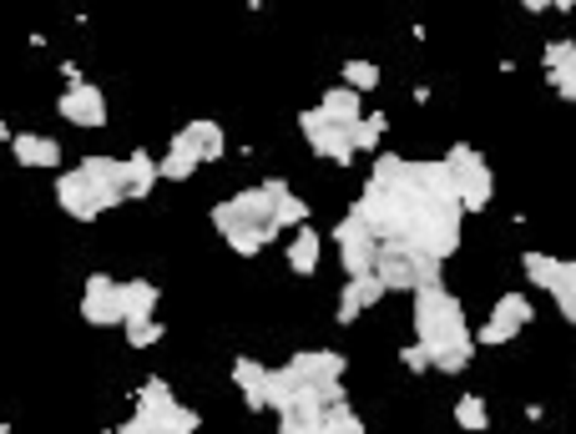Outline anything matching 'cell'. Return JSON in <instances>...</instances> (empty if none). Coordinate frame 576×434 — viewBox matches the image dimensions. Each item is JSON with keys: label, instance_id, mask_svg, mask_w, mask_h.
<instances>
[{"label": "cell", "instance_id": "obj_1", "mask_svg": "<svg viewBox=\"0 0 576 434\" xmlns=\"http://www.w3.org/2000/svg\"><path fill=\"white\" fill-rule=\"evenodd\" d=\"M355 217H364V228L380 243H410L430 258H456L460 247V213L445 162H410L399 152H374L370 182L349 207Z\"/></svg>", "mask_w": 576, "mask_h": 434}, {"label": "cell", "instance_id": "obj_2", "mask_svg": "<svg viewBox=\"0 0 576 434\" xmlns=\"http://www.w3.org/2000/svg\"><path fill=\"white\" fill-rule=\"evenodd\" d=\"M414 339L425 344V359L435 374H465L475 359V333L465 323V308L445 283H425L414 289V308H410Z\"/></svg>", "mask_w": 576, "mask_h": 434}, {"label": "cell", "instance_id": "obj_3", "mask_svg": "<svg viewBox=\"0 0 576 434\" xmlns=\"http://www.w3.org/2000/svg\"><path fill=\"white\" fill-rule=\"evenodd\" d=\"M117 430L121 434H192V430H203V414L178 405V394L167 390V379L152 374L137 390V414L127 424H117Z\"/></svg>", "mask_w": 576, "mask_h": 434}, {"label": "cell", "instance_id": "obj_4", "mask_svg": "<svg viewBox=\"0 0 576 434\" xmlns=\"http://www.w3.org/2000/svg\"><path fill=\"white\" fill-rule=\"evenodd\" d=\"M440 162H445V177H450V192H456L460 213H486L490 197H496V173H490V162L481 157L471 142H456Z\"/></svg>", "mask_w": 576, "mask_h": 434}, {"label": "cell", "instance_id": "obj_5", "mask_svg": "<svg viewBox=\"0 0 576 434\" xmlns=\"http://www.w3.org/2000/svg\"><path fill=\"white\" fill-rule=\"evenodd\" d=\"M374 278L384 283V293H414L425 283H440V258H430V253H420L410 243H380Z\"/></svg>", "mask_w": 576, "mask_h": 434}, {"label": "cell", "instance_id": "obj_6", "mask_svg": "<svg viewBox=\"0 0 576 434\" xmlns=\"http://www.w3.org/2000/svg\"><path fill=\"white\" fill-rule=\"evenodd\" d=\"M283 177H264L258 188L233 192L228 203H213V228H228V222H248L273 243L279 238V222H273V192H279Z\"/></svg>", "mask_w": 576, "mask_h": 434}, {"label": "cell", "instance_id": "obj_7", "mask_svg": "<svg viewBox=\"0 0 576 434\" xmlns=\"http://www.w3.org/2000/svg\"><path fill=\"white\" fill-rule=\"evenodd\" d=\"M298 131H304V142H309L313 157L340 162V167H349V162L359 157L355 146H349V127L329 122V116L319 112V106H304V112H298Z\"/></svg>", "mask_w": 576, "mask_h": 434}, {"label": "cell", "instance_id": "obj_8", "mask_svg": "<svg viewBox=\"0 0 576 434\" xmlns=\"http://www.w3.org/2000/svg\"><path fill=\"white\" fill-rule=\"evenodd\" d=\"M532 319H536V308H532V298H526V293H501V298H496V308H490V319L481 323V333H475V344L505 348Z\"/></svg>", "mask_w": 576, "mask_h": 434}, {"label": "cell", "instance_id": "obj_9", "mask_svg": "<svg viewBox=\"0 0 576 434\" xmlns=\"http://www.w3.org/2000/svg\"><path fill=\"white\" fill-rule=\"evenodd\" d=\"M334 243H340V263H344V278L355 273H374V253H380V238L364 228V217L344 213L340 228H334Z\"/></svg>", "mask_w": 576, "mask_h": 434}, {"label": "cell", "instance_id": "obj_10", "mask_svg": "<svg viewBox=\"0 0 576 434\" xmlns=\"http://www.w3.org/2000/svg\"><path fill=\"white\" fill-rule=\"evenodd\" d=\"M56 112H61V122H72L81 131L106 127V97H102V87H91L87 76L66 81V91L56 97Z\"/></svg>", "mask_w": 576, "mask_h": 434}, {"label": "cell", "instance_id": "obj_11", "mask_svg": "<svg viewBox=\"0 0 576 434\" xmlns=\"http://www.w3.org/2000/svg\"><path fill=\"white\" fill-rule=\"evenodd\" d=\"M56 207L72 217V222H97V217L106 213L102 192H97V182H91L81 167H66V173L56 177Z\"/></svg>", "mask_w": 576, "mask_h": 434}, {"label": "cell", "instance_id": "obj_12", "mask_svg": "<svg viewBox=\"0 0 576 434\" xmlns=\"http://www.w3.org/2000/svg\"><path fill=\"white\" fill-rule=\"evenodd\" d=\"M121 278L112 273H91L87 283H81V323H91V329H117L121 323Z\"/></svg>", "mask_w": 576, "mask_h": 434}, {"label": "cell", "instance_id": "obj_13", "mask_svg": "<svg viewBox=\"0 0 576 434\" xmlns=\"http://www.w3.org/2000/svg\"><path fill=\"white\" fill-rule=\"evenodd\" d=\"M273 414H279L283 434H319V424H324V394H319V384H304V390H298L289 405L273 409Z\"/></svg>", "mask_w": 576, "mask_h": 434}, {"label": "cell", "instance_id": "obj_14", "mask_svg": "<svg viewBox=\"0 0 576 434\" xmlns=\"http://www.w3.org/2000/svg\"><path fill=\"white\" fill-rule=\"evenodd\" d=\"M76 167H81V173L97 182V192H102L106 213L127 203V162H121V157H97V152H91V157H81Z\"/></svg>", "mask_w": 576, "mask_h": 434}, {"label": "cell", "instance_id": "obj_15", "mask_svg": "<svg viewBox=\"0 0 576 434\" xmlns=\"http://www.w3.org/2000/svg\"><path fill=\"white\" fill-rule=\"evenodd\" d=\"M11 157L21 167H36V173H56L61 167V142L46 137V131H11Z\"/></svg>", "mask_w": 576, "mask_h": 434}, {"label": "cell", "instance_id": "obj_16", "mask_svg": "<svg viewBox=\"0 0 576 434\" xmlns=\"http://www.w3.org/2000/svg\"><path fill=\"white\" fill-rule=\"evenodd\" d=\"M541 72H547V81L556 87L562 102H576V41H551L541 51Z\"/></svg>", "mask_w": 576, "mask_h": 434}, {"label": "cell", "instance_id": "obj_17", "mask_svg": "<svg viewBox=\"0 0 576 434\" xmlns=\"http://www.w3.org/2000/svg\"><path fill=\"white\" fill-rule=\"evenodd\" d=\"M289 369H294L304 384H334V379H344V354H334V348H298L294 359H289Z\"/></svg>", "mask_w": 576, "mask_h": 434}, {"label": "cell", "instance_id": "obj_18", "mask_svg": "<svg viewBox=\"0 0 576 434\" xmlns=\"http://www.w3.org/2000/svg\"><path fill=\"white\" fill-rule=\"evenodd\" d=\"M384 298V283L374 273H355V278H344V289H340V308H334V319L340 323H355L364 308H374Z\"/></svg>", "mask_w": 576, "mask_h": 434}, {"label": "cell", "instance_id": "obj_19", "mask_svg": "<svg viewBox=\"0 0 576 434\" xmlns=\"http://www.w3.org/2000/svg\"><path fill=\"white\" fill-rule=\"evenodd\" d=\"M197 167H203V157H197V146L188 142V131H172L167 152L157 157V177H163V182H188Z\"/></svg>", "mask_w": 576, "mask_h": 434}, {"label": "cell", "instance_id": "obj_20", "mask_svg": "<svg viewBox=\"0 0 576 434\" xmlns=\"http://www.w3.org/2000/svg\"><path fill=\"white\" fill-rule=\"evenodd\" d=\"M319 258H324V238H319V228L298 222L294 238H289V268H294L298 278H313L319 273Z\"/></svg>", "mask_w": 576, "mask_h": 434}, {"label": "cell", "instance_id": "obj_21", "mask_svg": "<svg viewBox=\"0 0 576 434\" xmlns=\"http://www.w3.org/2000/svg\"><path fill=\"white\" fill-rule=\"evenodd\" d=\"M121 323L127 319H148V314H157V304H163V289L152 283V278H121Z\"/></svg>", "mask_w": 576, "mask_h": 434}, {"label": "cell", "instance_id": "obj_22", "mask_svg": "<svg viewBox=\"0 0 576 434\" xmlns=\"http://www.w3.org/2000/svg\"><path fill=\"white\" fill-rule=\"evenodd\" d=\"M264 374H268V363H258L253 354H238L233 359V384L243 390V405H248V414H264Z\"/></svg>", "mask_w": 576, "mask_h": 434}, {"label": "cell", "instance_id": "obj_23", "mask_svg": "<svg viewBox=\"0 0 576 434\" xmlns=\"http://www.w3.org/2000/svg\"><path fill=\"white\" fill-rule=\"evenodd\" d=\"M121 162H127V203H142V197H152V188L163 182V177H157V157L137 146V152H127Z\"/></svg>", "mask_w": 576, "mask_h": 434}, {"label": "cell", "instance_id": "obj_24", "mask_svg": "<svg viewBox=\"0 0 576 434\" xmlns=\"http://www.w3.org/2000/svg\"><path fill=\"white\" fill-rule=\"evenodd\" d=\"M188 142L197 146V157L203 162H222L228 157V131L218 127V122H207V116H197V122H188Z\"/></svg>", "mask_w": 576, "mask_h": 434}, {"label": "cell", "instance_id": "obj_25", "mask_svg": "<svg viewBox=\"0 0 576 434\" xmlns=\"http://www.w3.org/2000/svg\"><path fill=\"white\" fill-rule=\"evenodd\" d=\"M319 112L329 116V122H340V127H349L359 112H364V91H355V87H329L324 97H319Z\"/></svg>", "mask_w": 576, "mask_h": 434}, {"label": "cell", "instance_id": "obj_26", "mask_svg": "<svg viewBox=\"0 0 576 434\" xmlns=\"http://www.w3.org/2000/svg\"><path fill=\"white\" fill-rule=\"evenodd\" d=\"M384 131H389V116H384V112H359L355 122H349V146L374 157V152L384 146Z\"/></svg>", "mask_w": 576, "mask_h": 434}, {"label": "cell", "instance_id": "obj_27", "mask_svg": "<svg viewBox=\"0 0 576 434\" xmlns=\"http://www.w3.org/2000/svg\"><path fill=\"white\" fill-rule=\"evenodd\" d=\"M319 434H364V420L355 414L349 394H340V399H324V424H319Z\"/></svg>", "mask_w": 576, "mask_h": 434}, {"label": "cell", "instance_id": "obj_28", "mask_svg": "<svg viewBox=\"0 0 576 434\" xmlns=\"http://www.w3.org/2000/svg\"><path fill=\"white\" fill-rule=\"evenodd\" d=\"M521 273H526V283H532V289L551 293L556 273H562V258H551V253H536V247H526V253H521Z\"/></svg>", "mask_w": 576, "mask_h": 434}, {"label": "cell", "instance_id": "obj_29", "mask_svg": "<svg viewBox=\"0 0 576 434\" xmlns=\"http://www.w3.org/2000/svg\"><path fill=\"white\" fill-rule=\"evenodd\" d=\"M273 222H279V232L283 228H298V222H309V203H304L289 182H279V192H273Z\"/></svg>", "mask_w": 576, "mask_h": 434}, {"label": "cell", "instance_id": "obj_30", "mask_svg": "<svg viewBox=\"0 0 576 434\" xmlns=\"http://www.w3.org/2000/svg\"><path fill=\"white\" fill-rule=\"evenodd\" d=\"M218 238L233 247L238 258H258V253L268 247V238L258 228H248V222H228V228H218Z\"/></svg>", "mask_w": 576, "mask_h": 434}, {"label": "cell", "instance_id": "obj_31", "mask_svg": "<svg viewBox=\"0 0 576 434\" xmlns=\"http://www.w3.org/2000/svg\"><path fill=\"white\" fill-rule=\"evenodd\" d=\"M456 424H460V430H471V434L490 430V409H486V399H481V394H460V399H456Z\"/></svg>", "mask_w": 576, "mask_h": 434}, {"label": "cell", "instance_id": "obj_32", "mask_svg": "<svg viewBox=\"0 0 576 434\" xmlns=\"http://www.w3.org/2000/svg\"><path fill=\"white\" fill-rule=\"evenodd\" d=\"M551 304L562 308L566 323H576V263H562V273L551 283Z\"/></svg>", "mask_w": 576, "mask_h": 434}, {"label": "cell", "instance_id": "obj_33", "mask_svg": "<svg viewBox=\"0 0 576 434\" xmlns=\"http://www.w3.org/2000/svg\"><path fill=\"white\" fill-rule=\"evenodd\" d=\"M121 333H127V348H152L157 339H163V323H157V314H148V319H127V323H117Z\"/></svg>", "mask_w": 576, "mask_h": 434}, {"label": "cell", "instance_id": "obj_34", "mask_svg": "<svg viewBox=\"0 0 576 434\" xmlns=\"http://www.w3.org/2000/svg\"><path fill=\"white\" fill-rule=\"evenodd\" d=\"M344 87H355V91H374V87H380V66H374V61H364V56L344 61Z\"/></svg>", "mask_w": 576, "mask_h": 434}, {"label": "cell", "instance_id": "obj_35", "mask_svg": "<svg viewBox=\"0 0 576 434\" xmlns=\"http://www.w3.org/2000/svg\"><path fill=\"white\" fill-rule=\"evenodd\" d=\"M399 363H405V369H410V374H425V369H430V359H425V344H420V339H414L410 348H399Z\"/></svg>", "mask_w": 576, "mask_h": 434}, {"label": "cell", "instance_id": "obj_36", "mask_svg": "<svg viewBox=\"0 0 576 434\" xmlns=\"http://www.w3.org/2000/svg\"><path fill=\"white\" fill-rule=\"evenodd\" d=\"M521 11H532V15H547V11H551V0H521Z\"/></svg>", "mask_w": 576, "mask_h": 434}, {"label": "cell", "instance_id": "obj_37", "mask_svg": "<svg viewBox=\"0 0 576 434\" xmlns=\"http://www.w3.org/2000/svg\"><path fill=\"white\" fill-rule=\"evenodd\" d=\"M551 11H576V0H551Z\"/></svg>", "mask_w": 576, "mask_h": 434}, {"label": "cell", "instance_id": "obj_38", "mask_svg": "<svg viewBox=\"0 0 576 434\" xmlns=\"http://www.w3.org/2000/svg\"><path fill=\"white\" fill-rule=\"evenodd\" d=\"M5 142H11V127H5V122H0V146H5Z\"/></svg>", "mask_w": 576, "mask_h": 434}, {"label": "cell", "instance_id": "obj_39", "mask_svg": "<svg viewBox=\"0 0 576 434\" xmlns=\"http://www.w3.org/2000/svg\"><path fill=\"white\" fill-rule=\"evenodd\" d=\"M0 434H11V424H5V420H0Z\"/></svg>", "mask_w": 576, "mask_h": 434}]
</instances>
